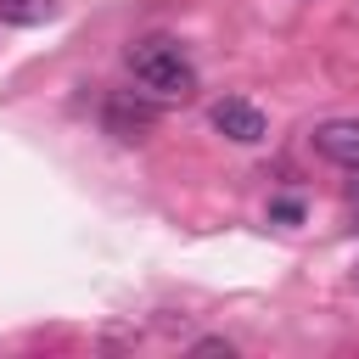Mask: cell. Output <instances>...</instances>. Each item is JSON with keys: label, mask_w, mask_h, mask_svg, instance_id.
<instances>
[{"label": "cell", "mask_w": 359, "mask_h": 359, "mask_svg": "<svg viewBox=\"0 0 359 359\" xmlns=\"http://www.w3.org/2000/svg\"><path fill=\"white\" fill-rule=\"evenodd\" d=\"M101 118H107V135H118V140H146L151 123H157V107H151V101H135V95H112Z\"/></svg>", "instance_id": "cell-3"}, {"label": "cell", "mask_w": 359, "mask_h": 359, "mask_svg": "<svg viewBox=\"0 0 359 359\" xmlns=\"http://www.w3.org/2000/svg\"><path fill=\"white\" fill-rule=\"evenodd\" d=\"M196 353H224V359H230V353H236V348H230V342H224V337H202V342H196Z\"/></svg>", "instance_id": "cell-6"}, {"label": "cell", "mask_w": 359, "mask_h": 359, "mask_svg": "<svg viewBox=\"0 0 359 359\" xmlns=\"http://www.w3.org/2000/svg\"><path fill=\"white\" fill-rule=\"evenodd\" d=\"M123 67H129V79H135L151 101H185V95L196 90L191 56L180 50V39H163V34L135 39V45L123 50Z\"/></svg>", "instance_id": "cell-1"}, {"label": "cell", "mask_w": 359, "mask_h": 359, "mask_svg": "<svg viewBox=\"0 0 359 359\" xmlns=\"http://www.w3.org/2000/svg\"><path fill=\"white\" fill-rule=\"evenodd\" d=\"M213 129L224 135V140H236V146H258L264 135H269V123H264V112L252 107V101H213Z\"/></svg>", "instance_id": "cell-2"}, {"label": "cell", "mask_w": 359, "mask_h": 359, "mask_svg": "<svg viewBox=\"0 0 359 359\" xmlns=\"http://www.w3.org/2000/svg\"><path fill=\"white\" fill-rule=\"evenodd\" d=\"M50 17H56L50 0H0V22H11V28H39Z\"/></svg>", "instance_id": "cell-5"}, {"label": "cell", "mask_w": 359, "mask_h": 359, "mask_svg": "<svg viewBox=\"0 0 359 359\" xmlns=\"http://www.w3.org/2000/svg\"><path fill=\"white\" fill-rule=\"evenodd\" d=\"M314 151L337 168H359V118H331L314 129Z\"/></svg>", "instance_id": "cell-4"}]
</instances>
